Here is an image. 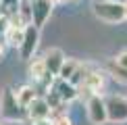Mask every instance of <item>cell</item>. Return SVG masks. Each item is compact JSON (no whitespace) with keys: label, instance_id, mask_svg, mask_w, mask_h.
Returning a JSON list of instances; mask_svg holds the SVG:
<instances>
[{"label":"cell","instance_id":"1","mask_svg":"<svg viewBox=\"0 0 127 125\" xmlns=\"http://www.w3.org/2000/svg\"><path fill=\"white\" fill-rule=\"evenodd\" d=\"M0 117L6 119V121H23L27 119V111L19 106L17 96L10 88H4L0 94Z\"/></svg>","mask_w":127,"mask_h":125},{"label":"cell","instance_id":"2","mask_svg":"<svg viewBox=\"0 0 127 125\" xmlns=\"http://www.w3.org/2000/svg\"><path fill=\"white\" fill-rule=\"evenodd\" d=\"M94 15L106 23H121L125 21V4L119 2H94Z\"/></svg>","mask_w":127,"mask_h":125},{"label":"cell","instance_id":"3","mask_svg":"<svg viewBox=\"0 0 127 125\" xmlns=\"http://www.w3.org/2000/svg\"><path fill=\"white\" fill-rule=\"evenodd\" d=\"M106 113L110 123H125L127 121V98L123 96H106Z\"/></svg>","mask_w":127,"mask_h":125},{"label":"cell","instance_id":"4","mask_svg":"<svg viewBox=\"0 0 127 125\" xmlns=\"http://www.w3.org/2000/svg\"><path fill=\"white\" fill-rule=\"evenodd\" d=\"M88 106V119L92 121L94 125H102L108 121V113H106V102H104V98L96 94V96H92L90 100L86 102Z\"/></svg>","mask_w":127,"mask_h":125},{"label":"cell","instance_id":"5","mask_svg":"<svg viewBox=\"0 0 127 125\" xmlns=\"http://www.w3.org/2000/svg\"><path fill=\"white\" fill-rule=\"evenodd\" d=\"M38 44H40V29L35 27V25H29V27H25V40L23 44H21V59L23 61H31L35 54V50H38Z\"/></svg>","mask_w":127,"mask_h":125},{"label":"cell","instance_id":"6","mask_svg":"<svg viewBox=\"0 0 127 125\" xmlns=\"http://www.w3.org/2000/svg\"><path fill=\"white\" fill-rule=\"evenodd\" d=\"M65 54H63V50L61 48H48L46 50V54H44V62H46V69H48L50 75H54V77H59V73L63 69V65H65Z\"/></svg>","mask_w":127,"mask_h":125},{"label":"cell","instance_id":"7","mask_svg":"<svg viewBox=\"0 0 127 125\" xmlns=\"http://www.w3.org/2000/svg\"><path fill=\"white\" fill-rule=\"evenodd\" d=\"M31 6H33V25L38 29H42L44 23H46V19H48L50 13H52L54 2H52V0H35Z\"/></svg>","mask_w":127,"mask_h":125},{"label":"cell","instance_id":"8","mask_svg":"<svg viewBox=\"0 0 127 125\" xmlns=\"http://www.w3.org/2000/svg\"><path fill=\"white\" fill-rule=\"evenodd\" d=\"M52 108L48 106L46 98H38L31 102V106L27 108V119L29 121H40V119H50Z\"/></svg>","mask_w":127,"mask_h":125},{"label":"cell","instance_id":"9","mask_svg":"<svg viewBox=\"0 0 127 125\" xmlns=\"http://www.w3.org/2000/svg\"><path fill=\"white\" fill-rule=\"evenodd\" d=\"M15 96H17V102H19V106L23 108V111H27L31 106V102L40 98L35 86H21L19 90H15Z\"/></svg>","mask_w":127,"mask_h":125},{"label":"cell","instance_id":"10","mask_svg":"<svg viewBox=\"0 0 127 125\" xmlns=\"http://www.w3.org/2000/svg\"><path fill=\"white\" fill-rule=\"evenodd\" d=\"M52 90L59 94V96L63 98V102H67V104L77 98V86H73L71 81L59 79V77H56V81H54V86H52Z\"/></svg>","mask_w":127,"mask_h":125},{"label":"cell","instance_id":"11","mask_svg":"<svg viewBox=\"0 0 127 125\" xmlns=\"http://www.w3.org/2000/svg\"><path fill=\"white\" fill-rule=\"evenodd\" d=\"M29 77L33 79L35 83H42L46 79V75H48V69H46V62H44V56H38V59H31L29 61Z\"/></svg>","mask_w":127,"mask_h":125},{"label":"cell","instance_id":"12","mask_svg":"<svg viewBox=\"0 0 127 125\" xmlns=\"http://www.w3.org/2000/svg\"><path fill=\"white\" fill-rule=\"evenodd\" d=\"M23 40H25V27H21V25H8V29L4 31V42L8 46H13V48H21Z\"/></svg>","mask_w":127,"mask_h":125},{"label":"cell","instance_id":"13","mask_svg":"<svg viewBox=\"0 0 127 125\" xmlns=\"http://www.w3.org/2000/svg\"><path fill=\"white\" fill-rule=\"evenodd\" d=\"M79 65H81L79 61L67 59V61H65V65H63V69H61V73H59V79L71 81V79H73V75H75V73H77V69H79Z\"/></svg>","mask_w":127,"mask_h":125},{"label":"cell","instance_id":"14","mask_svg":"<svg viewBox=\"0 0 127 125\" xmlns=\"http://www.w3.org/2000/svg\"><path fill=\"white\" fill-rule=\"evenodd\" d=\"M106 71H108V75L113 77V79H117V81H121V83H127V69H123V67H119L117 62H115V59L108 62Z\"/></svg>","mask_w":127,"mask_h":125},{"label":"cell","instance_id":"15","mask_svg":"<svg viewBox=\"0 0 127 125\" xmlns=\"http://www.w3.org/2000/svg\"><path fill=\"white\" fill-rule=\"evenodd\" d=\"M50 121H52V125H73V121L67 115V111H52L50 113Z\"/></svg>","mask_w":127,"mask_h":125},{"label":"cell","instance_id":"16","mask_svg":"<svg viewBox=\"0 0 127 125\" xmlns=\"http://www.w3.org/2000/svg\"><path fill=\"white\" fill-rule=\"evenodd\" d=\"M115 62H117L119 67H123V69H127V50H121L117 56H115Z\"/></svg>","mask_w":127,"mask_h":125},{"label":"cell","instance_id":"17","mask_svg":"<svg viewBox=\"0 0 127 125\" xmlns=\"http://www.w3.org/2000/svg\"><path fill=\"white\" fill-rule=\"evenodd\" d=\"M31 125H52L50 119H40V121H31Z\"/></svg>","mask_w":127,"mask_h":125},{"label":"cell","instance_id":"18","mask_svg":"<svg viewBox=\"0 0 127 125\" xmlns=\"http://www.w3.org/2000/svg\"><path fill=\"white\" fill-rule=\"evenodd\" d=\"M94 2H119V4H127V0H94Z\"/></svg>","mask_w":127,"mask_h":125},{"label":"cell","instance_id":"19","mask_svg":"<svg viewBox=\"0 0 127 125\" xmlns=\"http://www.w3.org/2000/svg\"><path fill=\"white\" fill-rule=\"evenodd\" d=\"M2 52H4V46H2V44H0V56H2Z\"/></svg>","mask_w":127,"mask_h":125},{"label":"cell","instance_id":"20","mask_svg":"<svg viewBox=\"0 0 127 125\" xmlns=\"http://www.w3.org/2000/svg\"><path fill=\"white\" fill-rule=\"evenodd\" d=\"M125 19H127V4H125Z\"/></svg>","mask_w":127,"mask_h":125},{"label":"cell","instance_id":"21","mask_svg":"<svg viewBox=\"0 0 127 125\" xmlns=\"http://www.w3.org/2000/svg\"><path fill=\"white\" fill-rule=\"evenodd\" d=\"M27 2H35V0H27Z\"/></svg>","mask_w":127,"mask_h":125},{"label":"cell","instance_id":"22","mask_svg":"<svg viewBox=\"0 0 127 125\" xmlns=\"http://www.w3.org/2000/svg\"><path fill=\"white\" fill-rule=\"evenodd\" d=\"M25 125H31V123H25Z\"/></svg>","mask_w":127,"mask_h":125}]
</instances>
